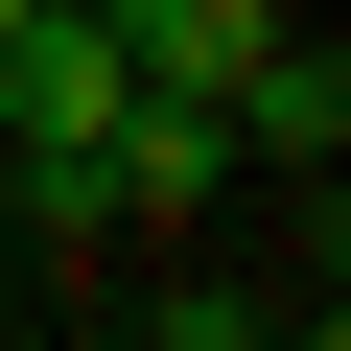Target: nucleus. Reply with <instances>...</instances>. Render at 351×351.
Here are the masks:
<instances>
[{
	"label": "nucleus",
	"mask_w": 351,
	"mask_h": 351,
	"mask_svg": "<svg viewBox=\"0 0 351 351\" xmlns=\"http://www.w3.org/2000/svg\"><path fill=\"white\" fill-rule=\"evenodd\" d=\"M141 71H117V24L94 0H24V24H0V141H94Z\"/></svg>",
	"instance_id": "1"
},
{
	"label": "nucleus",
	"mask_w": 351,
	"mask_h": 351,
	"mask_svg": "<svg viewBox=\"0 0 351 351\" xmlns=\"http://www.w3.org/2000/svg\"><path fill=\"white\" fill-rule=\"evenodd\" d=\"M94 164H117V211H211L234 188V94H117Z\"/></svg>",
	"instance_id": "2"
},
{
	"label": "nucleus",
	"mask_w": 351,
	"mask_h": 351,
	"mask_svg": "<svg viewBox=\"0 0 351 351\" xmlns=\"http://www.w3.org/2000/svg\"><path fill=\"white\" fill-rule=\"evenodd\" d=\"M234 164H304V188L351 164V71H328L304 24H258V71H234Z\"/></svg>",
	"instance_id": "3"
},
{
	"label": "nucleus",
	"mask_w": 351,
	"mask_h": 351,
	"mask_svg": "<svg viewBox=\"0 0 351 351\" xmlns=\"http://www.w3.org/2000/svg\"><path fill=\"white\" fill-rule=\"evenodd\" d=\"M94 24H117V71H141V94H234L281 0H94Z\"/></svg>",
	"instance_id": "4"
},
{
	"label": "nucleus",
	"mask_w": 351,
	"mask_h": 351,
	"mask_svg": "<svg viewBox=\"0 0 351 351\" xmlns=\"http://www.w3.org/2000/svg\"><path fill=\"white\" fill-rule=\"evenodd\" d=\"M24 234H47V258L117 234V164H94V141H24Z\"/></svg>",
	"instance_id": "5"
}]
</instances>
